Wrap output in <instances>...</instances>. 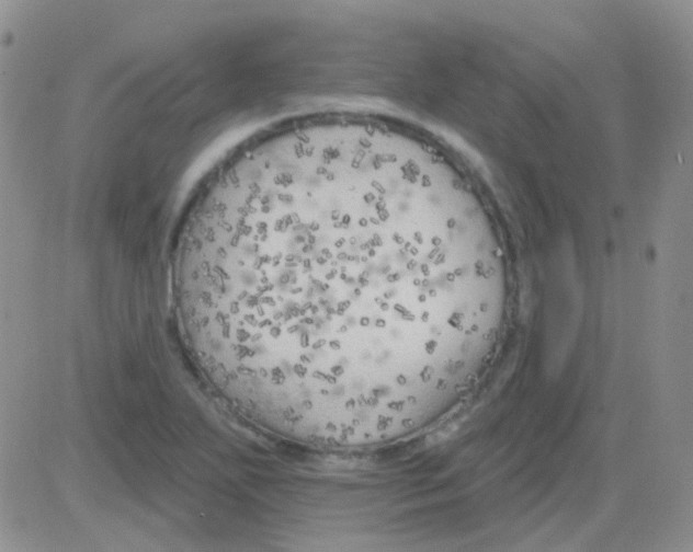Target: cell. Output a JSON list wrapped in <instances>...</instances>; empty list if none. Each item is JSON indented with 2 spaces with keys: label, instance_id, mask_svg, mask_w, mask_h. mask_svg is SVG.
<instances>
[{
  "label": "cell",
  "instance_id": "obj_1",
  "mask_svg": "<svg viewBox=\"0 0 693 552\" xmlns=\"http://www.w3.org/2000/svg\"><path fill=\"white\" fill-rule=\"evenodd\" d=\"M175 287L197 364L245 415L296 442L366 448L425 429L474 377L507 269L441 152L331 124L268 136L220 171Z\"/></svg>",
  "mask_w": 693,
  "mask_h": 552
}]
</instances>
